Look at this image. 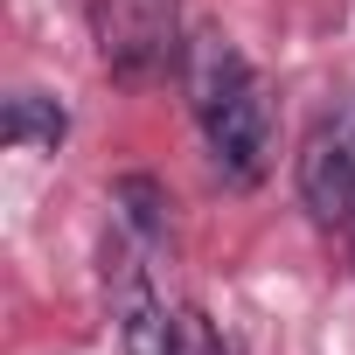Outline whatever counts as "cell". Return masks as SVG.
Masks as SVG:
<instances>
[{"label": "cell", "instance_id": "3957f363", "mask_svg": "<svg viewBox=\"0 0 355 355\" xmlns=\"http://www.w3.org/2000/svg\"><path fill=\"white\" fill-rule=\"evenodd\" d=\"M300 202L327 230H355V119L320 125L300 153Z\"/></svg>", "mask_w": 355, "mask_h": 355}, {"label": "cell", "instance_id": "8992f818", "mask_svg": "<svg viewBox=\"0 0 355 355\" xmlns=\"http://www.w3.org/2000/svg\"><path fill=\"white\" fill-rule=\"evenodd\" d=\"M63 132H70V119H63V105L42 98V91H15L8 112H0V139H8V146H49V153H56Z\"/></svg>", "mask_w": 355, "mask_h": 355}, {"label": "cell", "instance_id": "6da1fadb", "mask_svg": "<svg viewBox=\"0 0 355 355\" xmlns=\"http://www.w3.org/2000/svg\"><path fill=\"white\" fill-rule=\"evenodd\" d=\"M189 105H196V125L209 139V160L223 167V182L251 189L272 160V105L244 49L216 28L189 42Z\"/></svg>", "mask_w": 355, "mask_h": 355}, {"label": "cell", "instance_id": "277c9868", "mask_svg": "<svg viewBox=\"0 0 355 355\" xmlns=\"http://www.w3.org/2000/svg\"><path fill=\"white\" fill-rule=\"evenodd\" d=\"M112 320H119V341H125V355H167L174 313L153 300V286H146L132 265L119 272V306H112Z\"/></svg>", "mask_w": 355, "mask_h": 355}, {"label": "cell", "instance_id": "7a4b0ae2", "mask_svg": "<svg viewBox=\"0 0 355 355\" xmlns=\"http://www.w3.org/2000/svg\"><path fill=\"white\" fill-rule=\"evenodd\" d=\"M98 42L112 77L146 84L174 63V0H98Z\"/></svg>", "mask_w": 355, "mask_h": 355}, {"label": "cell", "instance_id": "5b68a950", "mask_svg": "<svg viewBox=\"0 0 355 355\" xmlns=\"http://www.w3.org/2000/svg\"><path fill=\"white\" fill-rule=\"evenodd\" d=\"M112 202H119V223H125V237H139V244H167V230H174V202H167V189L153 182V174H125V182L112 189Z\"/></svg>", "mask_w": 355, "mask_h": 355}, {"label": "cell", "instance_id": "52a82bcc", "mask_svg": "<svg viewBox=\"0 0 355 355\" xmlns=\"http://www.w3.org/2000/svg\"><path fill=\"white\" fill-rule=\"evenodd\" d=\"M167 355H237V348L223 341V327H216L209 313H196V306H174V334H167Z\"/></svg>", "mask_w": 355, "mask_h": 355}]
</instances>
